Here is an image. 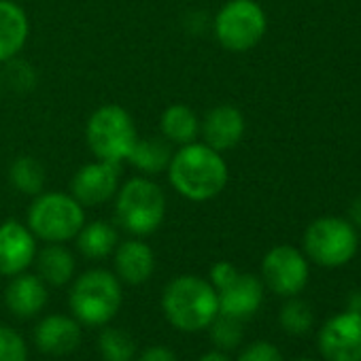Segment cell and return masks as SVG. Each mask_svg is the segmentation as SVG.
Listing matches in <instances>:
<instances>
[{"instance_id": "cell-1", "label": "cell", "mask_w": 361, "mask_h": 361, "mask_svg": "<svg viewBox=\"0 0 361 361\" xmlns=\"http://www.w3.org/2000/svg\"><path fill=\"white\" fill-rule=\"evenodd\" d=\"M166 172L174 192L192 202L213 200L228 185L226 159L204 142H190L174 151Z\"/></svg>"}, {"instance_id": "cell-2", "label": "cell", "mask_w": 361, "mask_h": 361, "mask_svg": "<svg viewBox=\"0 0 361 361\" xmlns=\"http://www.w3.org/2000/svg\"><path fill=\"white\" fill-rule=\"evenodd\" d=\"M161 310L172 327L188 334L202 331L219 314V295L207 279L183 274L166 285Z\"/></svg>"}, {"instance_id": "cell-3", "label": "cell", "mask_w": 361, "mask_h": 361, "mask_svg": "<svg viewBox=\"0 0 361 361\" xmlns=\"http://www.w3.org/2000/svg\"><path fill=\"white\" fill-rule=\"evenodd\" d=\"M123 302L121 281L109 270H87L81 274L68 293V306L79 323L100 327L111 323Z\"/></svg>"}, {"instance_id": "cell-4", "label": "cell", "mask_w": 361, "mask_h": 361, "mask_svg": "<svg viewBox=\"0 0 361 361\" xmlns=\"http://www.w3.org/2000/svg\"><path fill=\"white\" fill-rule=\"evenodd\" d=\"M115 219L132 236L153 234L166 215V196L155 180L147 176H134L117 190Z\"/></svg>"}, {"instance_id": "cell-5", "label": "cell", "mask_w": 361, "mask_h": 361, "mask_svg": "<svg viewBox=\"0 0 361 361\" xmlns=\"http://www.w3.org/2000/svg\"><path fill=\"white\" fill-rule=\"evenodd\" d=\"M83 224L85 211L71 194L41 192L28 209V230L45 243L64 245L79 234Z\"/></svg>"}, {"instance_id": "cell-6", "label": "cell", "mask_w": 361, "mask_h": 361, "mask_svg": "<svg viewBox=\"0 0 361 361\" xmlns=\"http://www.w3.org/2000/svg\"><path fill=\"white\" fill-rule=\"evenodd\" d=\"M85 140L96 159L121 164L128 159L134 142L138 140V132L126 109L119 104H102L87 121Z\"/></svg>"}, {"instance_id": "cell-7", "label": "cell", "mask_w": 361, "mask_h": 361, "mask_svg": "<svg viewBox=\"0 0 361 361\" xmlns=\"http://www.w3.org/2000/svg\"><path fill=\"white\" fill-rule=\"evenodd\" d=\"M266 35V13L255 0H230L215 18V37L230 51H249Z\"/></svg>"}, {"instance_id": "cell-8", "label": "cell", "mask_w": 361, "mask_h": 361, "mask_svg": "<svg viewBox=\"0 0 361 361\" xmlns=\"http://www.w3.org/2000/svg\"><path fill=\"white\" fill-rule=\"evenodd\" d=\"M304 249L312 262L325 268H338L350 262L357 253L355 228L338 217H323L308 226Z\"/></svg>"}, {"instance_id": "cell-9", "label": "cell", "mask_w": 361, "mask_h": 361, "mask_svg": "<svg viewBox=\"0 0 361 361\" xmlns=\"http://www.w3.org/2000/svg\"><path fill=\"white\" fill-rule=\"evenodd\" d=\"M262 279L266 287L276 295L293 298L308 283V262L298 249L289 245L274 247L262 262Z\"/></svg>"}, {"instance_id": "cell-10", "label": "cell", "mask_w": 361, "mask_h": 361, "mask_svg": "<svg viewBox=\"0 0 361 361\" xmlns=\"http://www.w3.org/2000/svg\"><path fill=\"white\" fill-rule=\"evenodd\" d=\"M121 180V164L109 159H96L81 166L71 180V196L81 207H98L111 200Z\"/></svg>"}, {"instance_id": "cell-11", "label": "cell", "mask_w": 361, "mask_h": 361, "mask_svg": "<svg viewBox=\"0 0 361 361\" xmlns=\"http://www.w3.org/2000/svg\"><path fill=\"white\" fill-rule=\"evenodd\" d=\"M319 350L327 361H361V312L346 310L325 321Z\"/></svg>"}, {"instance_id": "cell-12", "label": "cell", "mask_w": 361, "mask_h": 361, "mask_svg": "<svg viewBox=\"0 0 361 361\" xmlns=\"http://www.w3.org/2000/svg\"><path fill=\"white\" fill-rule=\"evenodd\" d=\"M37 257V238L28 226L9 219L0 224V276L26 272Z\"/></svg>"}, {"instance_id": "cell-13", "label": "cell", "mask_w": 361, "mask_h": 361, "mask_svg": "<svg viewBox=\"0 0 361 361\" xmlns=\"http://www.w3.org/2000/svg\"><path fill=\"white\" fill-rule=\"evenodd\" d=\"M200 134L204 145L219 153L234 149L245 134V117L232 104H217L200 121Z\"/></svg>"}, {"instance_id": "cell-14", "label": "cell", "mask_w": 361, "mask_h": 361, "mask_svg": "<svg viewBox=\"0 0 361 361\" xmlns=\"http://www.w3.org/2000/svg\"><path fill=\"white\" fill-rule=\"evenodd\" d=\"M35 344L41 353L64 357L77 350L81 344V327L75 317L47 314L35 327Z\"/></svg>"}, {"instance_id": "cell-15", "label": "cell", "mask_w": 361, "mask_h": 361, "mask_svg": "<svg viewBox=\"0 0 361 361\" xmlns=\"http://www.w3.org/2000/svg\"><path fill=\"white\" fill-rule=\"evenodd\" d=\"M49 291L47 283L39 274H16L5 289V304L11 314L18 319H32L37 317L47 304Z\"/></svg>"}, {"instance_id": "cell-16", "label": "cell", "mask_w": 361, "mask_h": 361, "mask_svg": "<svg viewBox=\"0 0 361 361\" xmlns=\"http://www.w3.org/2000/svg\"><path fill=\"white\" fill-rule=\"evenodd\" d=\"M217 295H219V312L236 319H247L255 314L262 306L264 283L253 274L238 272V276L228 287L217 291Z\"/></svg>"}, {"instance_id": "cell-17", "label": "cell", "mask_w": 361, "mask_h": 361, "mask_svg": "<svg viewBox=\"0 0 361 361\" xmlns=\"http://www.w3.org/2000/svg\"><path fill=\"white\" fill-rule=\"evenodd\" d=\"M115 276L128 285H142L151 279L155 270V255L151 247L138 238L123 240L113 251Z\"/></svg>"}, {"instance_id": "cell-18", "label": "cell", "mask_w": 361, "mask_h": 361, "mask_svg": "<svg viewBox=\"0 0 361 361\" xmlns=\"http://www.w3.org/2000/svg\"><path fill=\"white\" fill-rule=\"evenodd\" d=\"M30 24L20 5L13 0H0V62L18 58L28 41Z\"/></svg>"}, {"instance_id": "cell-19", "label": "cell", "mask_w": 361, "mask_h": 361, "mask_svg": "<svg viewBox=\"0 0 361 361\" xmlns=\"http://www.w3.org/2000/svg\"><path fill=\"white\" fill-rule=\"evenodd\" d=\"M161 136L172 145H190L200 136V119L185 104H170L159 119Z\"/></svg>"}, {"instance_id": "cell-20", "label": "cell", "mask_w": 361, "mask_h": 361, "mask_svg": "<svg viewBox=\"0 0 361 361\" xmlns=\"http://www.w3.org/2000/svg\"><path fill=\"white\" fill-rule=\"evenodd\" d=\"M35 259H37L39 276L47 285L64 287L66 283H71V279L75 274V257L64 245L47 243V247H43Z\"/></svg>"}, {"instance_id": "cell-21", "label": "cell", "mask_w": 361, "mask_h": 361, "mask_svg": "<svg viewBox=\"0 0 361 361\" xmlns=\"http://www.w3.org/2000/svg\"><path fill=\"white\" fill-rule=\"evenodd\" d=\"M172 142H168L164 136H147L138 138L128 155V161L138 168L142 174L151 176L157 172L168 170V164L172 159Z\"/></svg>"}, {"instance_id": "cell-22", "label": "cell", "mask_w": 361, "mask_h": 361, "mask_svg": "<svg viewBox=\"0 0 361 361\" xmlns=\"http://www.w3.org/2000/svg\"><path fill=\"white\" fill-rule=\"evenodd\" d=\"M75 238H77L79 251L87 259H104L119 245V234L115 226H111L109 221H100V219L92 224H83V228L79 230Z\"/></svg>"}, {"instance_id": "cell-23", "label": "cell", "mask_w": 361, "mask_h": 361, "mask_svg": "<svg viewBox=\"0 0 361 361\" xmlns=\"http://www.w3.org/2000/svg\"><path fill=\"white\" fill-rule=\"evenodd\" d=\"M45 166L32 155H20L9 170L11 185L28 196H39L45 188Z\"/></svg>"}, {"instance_id": "cell-24", "label": "cell", "mask_w": 361, "mask_h": 361, "mask_svg": "<svg viewBox=\"0 0 361 361\" xmlns=\"http://www.w3.org/2000/svg\"><path fill=\"white\" fill-rule=\"evenodd\" d=\"M98 350L104 361H132L136 355V344L126 329L104 327L98 336Z\"/></svg>"}, {"instance_id": "cell-25", "label": "cell", "mask_w": 361, "mask_h": 361, "mask_svg": "<svg viewBox=\"0 0 361 361\" xmlns=\"http://www.w3.org/2000/svg\"><path fill=\"white\" fill-rule=\"evenodd\" d=\"M279 323L281 327L291 334V336H304L306 331H310L312 323H314V314L310 310V306L302 300H287L279 312Z\"/></svg>"}, {"instance_id": "cell-26", "label": "cell", "mask_w": 361, "mask_h": 361, "mask_svg": "<svg viewBox=\"0 0 361 361\" xmlns=\"http://www.w3.org/2000/svg\"><path fill=\"white\" fill-rule=\"evenodd\" d=\"M211 327V340L219 350H232L243 342V319L219 312Z\"/></svg>"}, {"instance_id": "cell-27", "label": "cell", "mask_w": 361, "mask_h": 361, "mask_svg": "<svg viewBox=\"0 0 361 361\" xmlns=\"http://www.w3.org/2000/svg\"><path fill=\"white\" fill-rule=\"evenodd\" d=\"M0 361H28L26 340L9 325H0Z\"/></svg>"}, {"instance_id": "cell-28", "label": "cell", "mask_w": 361, "mask_h": 361, "mask_svg": "<svg viewBox=\"0 0 361 361\" xmlns=\"http://www.w3.org/2000/svg\"><path fill=\"white\" fill-rule=\"evenodd\" d=\"M35 81H37V77H35V71H32L30 64H26V62H22V60H16V58L9 60L7 83H9L13 90L26 92V90H30V87L35 85Z\"/></svg>"}, {"instance_id": "cell-29", "label": "cell", "mask_w": 361, "mask_h": 361, "mask_svg": "<svg viewBox=\"0 0 361 361\" xmlns=\"http://www.w3.org/2000/svg\"><path fill=\"white\" fill-rule=\"evenodd\" d=\"M238 361H283L279 348L270 342H253L251 346H247Z\"/></svg>"}, {"instance_id": "cell-30", "label": "cell", "mask_w": 361, "mask_h": 361, "mask_svg": "<svg viewBox=\"0 0 361 361\" xmlns=\"http://www.w3.org/2000/svg\"><path fill=\"white\" fill-rule=\"evenodd\" d=\"M238 276V270L234 264L230 262H217L213 268H211V285L215 287V291H221L224 287H228L234 279Z\"/></svg>"}, {"instance_id": "cell-31", "label": "cell", "mask_w": 361, "mask_h": 361, "mask_svg": "<svg viewBox=\"0 0 361 361\" xmlns=\"http://www.w3.org/2000/svg\"><path fill=\"white\" fill-rule=\"evenodd\" d=\"M136 361H178V357L174 355L172 348H168L164 344H155V346L145 348Z\"/></svg>"}, {"instance_id": "cell-32", "label": "cell", "mask_w": 361, "mask_h": 361, "mask_svg": "<svg viewBox=\"0 0 361 361\" xmlns=\"http://www.w3.org/2000/svg\"><path fill=\"white\" fill-rule=\"evenodd\" d=\"M348 217H350V221H353L357 228H361V196L350 204V209H348Z\"/></svg>"}, {"instance_id": "cell-33", "label": "cell", "mask_w": 361, "mask_h": 361, "mask_svg": "<svg viewBox=\"0 0 361 361\" xmlns=\"http://www.w3.org/2000/svg\"><path fill=\"white\" fill-rule=\"evenodd\" d=\"M198 361H232L224 350H211V353H204Z\"/></svg>"}, {"instance_id": "cell-34", "label": "cell", "mask_w": 361, "mask_h": 361, "mask_svg": "<svg viewBox=\"0 0 361 361\" xmlns=\"http://www.w3.org/2000/svg\"><path fill=\"white\" fill-rule=\"evenodd\" d=\"M0 94H3V77H0Z\"/></svg>"}, {"instance_id": "cell-35", "label": "cell", "mask_w": 361, "mask_h": 361, "mask_svg": "<svg viewBox=\"0 0 361 361\" xmlns=\"http://www.w3.org/2000/svg\"><path fill=\"white\" fill-rule=\"evenodd\" d=\"M295 361H312V359H295Z\"/></svg>"}]
</instances>
